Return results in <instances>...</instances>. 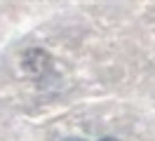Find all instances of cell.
I'll return each instance as SVG.
<instances>
[{
  "instance_id": "1",
  "label": "cell",
  "mask_w": 155,
  "mask_h": 141,
  "mask_svg": "<svg viewBox=\"0 0 155 141\" xmlns=\"http://www.w3.org/2000/svg\"><path fill=\"white\" fill-rule=\"evenodd\" d=\"M52 66V56L40 49V47H33V49H26L24 56H21V68L26 71L28 75H42L49 71Z\"/></svg>"
},
{
  "instance_id": "2",
  "label": "cell",
  "mask_w": 155,
  "mask_h": 141,
  "mask_svg": "<svg viewBox=\"0 0 155 141\" xmlns=\"http://www.w3.org/2000/svg\"><path fill=\"white\" fill-rule=\"evenodd\" d=\"M64 141H85V139H78V136H68V139H64Z\"/></svg>"
},
{
  "instance_id": "3",
  "label": "cell",
  "mask_w": 155,
  "mask_h": 141,
  "mask_svg": "<svg viewBox=\"0 0 155 141\" xmlns=\"http://www.w3.org/2000/svg\"><path fill=\"white\" fill-rule=\"evenodd\" d=\"M99 141H120V139H113V136H106V139H99Z\"/></svg>"
}]
</instances>
